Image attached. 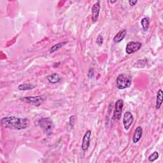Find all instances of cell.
<instances>
[{
    "mask_svg": "<svg viewBox=\"0 0 163 163\" xmlns=\"http://www.w3.org/2000/svg\"><path fill=\"white\" fill-rule=\"evenodd\" d=\"M22 102H24L28 104L35 105L36 106H39L43 102L44 99L42 96H28L24 97L20 99Z\"/></svg>",
    "mask_w": 163,
    "mask_h": 163,
    "instance_id": "obj_4",
    "label": "cell"
},
{
    "mask_svg": "<svg viewBox=\"0 0 163 163\" xmlns=\"http://www.w3.org/2000/svg\"><path fill=\"white\" fill-rule=\"evenodd\" d=\"M126 34H127V31L126 29H123V30L120 31L115 36L113 40V42L115 43H120L124 40V38H125Z\"/></svg>",
    "mask_w": 163,
    "mask_h": 163,
    "instance_id": "obj_11",
    "label": "cell"
},
{
    "mask_svg": "<svg viewBox=\"0 0 163 163\" xmlns=\"http://www.w3.org/2000/svg\"><path fill=\"white\" fill-rule=\"evenodd\" d=\"M103 37L102 35H99L97 38V40H96V43L99 46H102L103 43Z\"/></svg>",
    "mask_w": 163,
    "mask_h": 163,
    "instance_id": "obj_18",
    "label": "cell"
},
{
    "mask_svg": "<svg viewBox=\"0 0 163 163\" xmlns=\"http://www.w3.org/2000/svg\"><path fill=\"white\" fill-rule=\"evenodd\" d=\"M46 79L47 80L52 83V84H55L57 83H59L61 80V78L59 74L54 73L50 75H49L47 77H46Z\"/></svg>",
    "mask_w": 163,
    "mask_h": 163,
    "instance_id": "obj_12",
    "label": "cell"
},
{
    "mask_svg": "<svg viewBox=\"0 0 163 163\" xmlns=\"http://www.w3.org/2000/svg\"><path fill=\"white\" fill-rule=\"evenodd\" d=\"M142 44L140 42H129L128 43L126 47V52L128 54H132L142 48Z\"/></svg>",
    "mask_w": 163,
    "mask_h": 163,
    "instance_id": "obj_6",
    "label": "cell"
},
{
    "mask_svg": "<svg viewBox=\"0 0 163 163\" xmlns=\"http://www.w3.org/2000/svg\"><path fill=\"white\" fill-rule=\"evenodd\" d=\"M94 71H93V69H90V70L89 71V72H88V76H89V79H92V77H93V76H94Z\"/></svg>",
    "mask_w": 163,
    "mask_h": 163,
    "instance_id": "obj_19",
    "label": "cell"
},
{
    "mask_svg": "<svg viewBox=\"0 0 163 163\" xmlns=\"http://www.w3.org/2000/svg\"><path fill=\"white\" fill-rule=\"evenodd\" d=\"M99 11H100V2H97L93 5L92 9H91V13H92V20L95 22L98 20L99 15Z\"/></svg>",
    "mask_w": 163,
    "mask_h": 163,
    "instance_id": "obj_9",
    "label": "cell"
},
{
    "mask_svg": "<svg viewBox=\"0 0 163 163\" xmlns=\"http://www.w3.org/2000/svg\"><path fill=\"white\" fill-rule=\"evenodd\" d=\"M1 124L2 126L7 129L22 130L26 129L29 126V120L27 118L10 116V117L2 118L1 119Z\"/></svg>",
    "mask_w": 163,
    "mask_h": 163,
    "instance_id": "obj_1",
    "label": "cell"
},
{
    "mask_svg": "<svg viewBox=\"0 0 163 163\" xmlns=\"http://www.w3.org/2000/svg\"><path fill=\"white\" fill-rule=\"evenodd\" d=\"M38 124H39V126L46 135H50L52 134L54 125L51 119L42 118L38 122Z\"/></svg>",
    "mask_w": 163,
    "mask_h": 163,
    "instance_id": "obj_3",
    "label": "cell"
},
{
    "mask_svg": "<svg viewBox=\"0 0 163 163\" xmlns=\"http://www.w3.org/2000/svg\"><path fill=\"white\" fill-rule=\"evenodd\" d=\"M138 3V1H129V4L130 6H135Z\"/></svg>",
    "mask_w": 163,
    "mask_h": 163,
    "instance_id": "obj_20",
    "label": "cell"
},
{
    "mask_svg": "<svg viewBox=\"0 0 163 163\" xmlns=\"http://www.w3.org/2000/svg\"><path fill=\"white\" fill-rule=\"evenodd\" d=\"M162 96L163 93L161 89H159L157 92V98H156V109H159L162 102Z\"/></svg>",
    "mask_w": 163,
    "mask_h": 163,
    "instance_id": "obj_13",
    "label": "cell"
},
{
    "mask_svg": "<svg viewBox=\"0 0 163 163\" xmlns=\"http://www.w3.org/2000/svg\"><path fill=\"white\" fill-rule=\"evenodd\" d=\"M18 88L20 91H29L35 89V86L30 83H23L20 84Z\"/></svg>",
    "mask_w": 163,
    "mask_h": 163,
    "instance_id": "obj_16",
    "label": "cell"
},
{
    "mask_svg": "<svg viewBox=\"0 0 163 163\" xmlns=\"http://www.w3.org/2000/svg\"><path fill=\"white\" fill-rule=\"evenodd\" d=\"M134 117L130 112H126L123 116V125L126 130H128L133 124Z\"/></svg>",
    "mask_w": 163,
    "mask_h": 163,
    "instance_id": "obj_7",
    "label": "cell"
},
{
    "mask_svg": "<svg viewBox=\"0 0 163 163\" xmlns=\"http://www.w3.org/2000/svg\"><path fill=\"white\" fill-rule=\"evenodd\" d=\"M66 43H67V42H61V43H59L57 44L54 45V46H52V47L50 48V53L52 54V53H54V52L57 51L61 48H62L63 46H64Z\"/></svg>",
    "mask_w": 163,
    "mask_h": 163,
    "instance_id": "obj_15",
    "label": "cell"
},
{
    "mask_svg": "<svg viewBox=\"0 0 163 163\" xmlns=\"http://www.w3.org/2000/svg\"><path fill=\"white\" fill-rule=\"evenodd\" d=\"M111 3H115L116 2V1H115V2H110Z\"/></svg>",
    "mask_w": 163,
    "mask_h": 163,
    "instance_id": "obj_21",
    "label": "cell"
},
{
    "mask_svg": "<svg viewBox=\"0 0 163 163\" xmlns=\"http://www.w3.org/2000/svg\"><path fill=\"white\" fill-rule=\"evenodd\" d=\"M141 24L145 31H147L150 26V19L148 17H143L141 20Z\"/></svg>",
    "mask_w": 163,
    "mask_h": 163,
    "instance_id": "obj_14",
    "label": "cell"
},
{
    "mask_svg": "<svg viewBox=\"0 0 163 163\" xmlns=\"http://www.w3.org/2000/svg\"><path fill=\"white\" fill-rule=\"evenodd\" d=\"M131 77L126 74L119 75L116 79L117 87L120 90L129 88L131 85Z\"/></svg>",
    "mask_w": 163,
    "mask_h": 163,
    "instance_id": "obj_2",
    "label": "cell"
},
{
    "mask_svg": "<svg viewBox=\"0 0 163 163\" xmlns=\"http://www.w3.org/2000/svg\"><path fill=\"white\" fill-rule=\"evenodd\" d=\"M143 135V129L141 126H138V128H136L133 136V142L134 143H137L142 136Z\"/></svg>",
    "mask_w": 163,
    "mask_h": 163,
    "instance_id": "obj_10",
    "label": "cell"
},
{
    "mask_svg": "<svg viewBox=\"0 0 163 163\" xmlns=\"http://www.w3.org/2000/svg\"><path fill=\"white\" fill-rule=\"evenodd\" d=\"M159 152L156 151L153 152L152 154H150V156H149V161L150 162H154L156 160H157L158 158H159Z\"/></svg>",
    "mask_w": 163,
    "mask_h": 163,
    "instance_id": "obj_17",
    "label": "cell"
},
{
    "mask_svg": "<svg viewBox=\"0 0 163 163\" xmlns=\"http://www.w3.org/2000/svg\"><path fill=\"white\" fill-rule=\"evenodd\" d=\"M91 136V131L87 130L83 137L82 143V149L83 151H86L90 145V140Z\"/></svg>",
    "mask_w": 163,
    "mask_h": 163,
    "instance_id": "obj_8",
    "label": "cell"
},
{
    "mask_svg": "<svg viewBox=\"0 0 163 163\" xmlns=\"http://www.w3.org/2000/svg\"><path fill=\"white\" fill-rule=\"evenodd\" d=\"M124 107V101L121 99H118L115 104V110L113 112V119L119 120L122 117V112Z\"/></svg>",
    "mask_w": 163,
    "mask_h": 163,
    "instance_id": "obj_5",
    "label": "cell"
}]
</instances>
